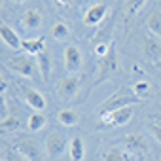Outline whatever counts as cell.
<instances>
[{
  "label": "cell",
  "instance_id": "f1b7e54d",
  "mask_svg": "<svg viewBox=\"0 0 161 161\" xmlns=\"http://www.w3.org/2000/svg\"><path fill=\"white\" fill-rule=\"evenodd\" d=\"M59 4H68V0H57Z\"/></svg>",
  "mask_w": 161,
  "mask_h": 161
},
{
  "label": "cell",
  "instance_id": "ac0fdd59",
  "mask_svg": "<svg viewBox=\"0 0 161 161\" xmlns=\"http://www.w3.org/2000/svg\"><path fill=\"white\" fill-rule=\"evenodd\" d=\"M70 157H72V161H82L84 159V140L80 136H74L70 140Z\"/></svg>",
  "mask_w": 161,
  "mask_h": 161
},
{
  "label": "cell",
  "instance_id": "30bf717a",
  "mask_svg": "<svg viewBox=\"0 0 161 161\" xmlns=\"http://www.w3.org/2000/svg\"><path fill=\"white\" fill-rule=\"evenodd\" d=\"M106 12H108V6H106V4H95V6H91V8L86 12L84 23H86V25H99V23L104 19Z\"/></svg>",
  "mask_w": 161,
  "mask_h": 161
},
{
  "label": "cell",
  "instance_id": "83f0119b",
  "mask_svg": "<svg viewBox=\"0 0 161 161\" xmlns=\"http://www.w3.org/2000/svg\"><path fill=\"white\" fill-rule=\"evenodd\" d=\"M150 131H152V135L161 142V123L159 121H153V123H150Z\"/></svg>",
  "mask_w": 161,
  "mask_h": 161
},
{
  "label": "cell",
  "instance_id": "9a60e30c",
  "mask_svg": "<svg viewBox=\"0 0 161 161\" xmlns=\"http://www.w3.org/2000/svg\"><path fill=\"white\" fill-rule=\"evenodd\" d=\"M103 159H104V161H131V155H129L125 150H121V148L110 146L108 150H104Z\"/></svg>",
  "mask_w": 161,
  "mask_h": 161
},
{
  "label": "cell",
  "instance_id": "6da1fadb",
  "mask_svg": "<svg viewBox=\"0 0 161 161\" xmlns=\"http://www.w3.org/2000/svg\"><path fill=\"white\" fill-rule=\"evenodd\" d=\"M138 103V97L133 93V89L129 91V87H123L121 91H118L116 95H112L101 108L99 112L104 114V112H114V110H119V108H125V106H133Z\"/></svg>",
  "mask_w": 161,
  "mask_h": 161
},
{
  "label": "cell",
  "instance_id": "484cf974",
  "mask_svg": "<svg viewBox=\"0 0 161 161\" xmlns=\"http://www.w3.org/2000/svg\"><path fill=\"white\" fill-rule=\"evenodd\" d=\"M108 51H110V47H108L106 42H99V44L95 46V55H97V57H106Z\"/></svg>",
  "mask_w": 161,
  "mask_h": 161
},
{
  "label": "cell",
  "instance_id": "f546056e",
  "mask_svg": "<svg viewBox=\"0 0 161 161\" xmlns=\"http://www.w3.org/2000/svg\"><path fill=\"white\" fill-rule=\"evenodd\" d=\"M15 2H25V0H15Z\"/></svg>",
  "mask_w": 161,
  "mask_h": 161
},
{
  "label": "cell",
  "instance_id": "5b68a950",
  "mask_svg": "<svg viewBox=\"0 0 161 161\" xmlns=\"http://www.w3.org/2000/svg\"><path fill=\"white\" fill-rule=\"evenodd\" d=\"M142 55L150 63L161 61V40L157 36H146L142 40Z\"/></svg>",
  "mask_w": 161,
  "mask_h": 161
},
{
  "label": "cell",
  "instance_id": "52a82bcc",
  "mask_svg": "<svg viewBox=\"0 0 161 161\" xmlns=\"http://www.w3.org/2000/svg\"><path fill=\"white\" fill-rule=\"evenodd\" d=\"M6 66H10L14 72H17L19 76H25V78H32V64L27 57L23 55H17V57H12L6 61Z\"/></svg>",
  "mask_w": 161,
  "mask_h": 161
},
{
  "label": "cell",
  "instance_id": "277c9868",
  "mask_svg": "<svg viewBox=\"0 0 161 161\" xmlns=\"http://www.w3.org/2000/svg\"><path fill=\"white\" fill-rule=\"evenodd\" d=\"M64 146H66V136H64V133H61V131H53V133L47 136V140H46V152H47V155H49L51 159L59 157V155L64 152Z\"/></svg>",
  "mask_w": 161,
  "mask_h": 161
},
{
  "label": "cell",
  "instance_id": "cb8c5ba5",
  "mask_svg": "<svg viewBox=\"0 0 161 161\" xmlns=\"http://www.w3.org/2000/svg\"><path fill=\"white\" fill-rule=\"evenodd\" d=\"M150 87H152V84H150V82H136L131 89H133V93L140 99V97H144V95H148V93H150Z\"/></svg>",
  "mask_w": 161,
  "mask_h": 161
},
{
  "label": "cell",
  "instance_id": "7c38bea8",
  "mask_svg": "<svg viewBox=\"0 0 161 161\" xmlns=\"http://www.w3.org/2000/svg\"><path fill=\"white\" fill-rule=\"evenodd\" d=\"M116 70H118V59H116V51H114V47H110L108 55H106V57H103L101 74H103V78H106V76L114 74Z\"/></svg>",
  "mask_w": 161,
  "mask_h": 161
},
{
  "label": "cell",
  "instance_id": "d4e9b609",
  "mask_svg": "<svg viewBox=\"0 0 161 161\" xmlns=\"http://www.w3.org/2000/svg\"><path fill=\"white\" fill-rule=\"evenodd\" d=\"M144 2H146V0H125V12L129 15H133V14H136L144 6Z\"/></svg>",
  "mask_w": 161,
  "mask_h": 161
},
{
  "label": "cell",
  "instance_id": "e0dca14e",
  "mask_svg": "<svg viewBox=\"0 0 161 161\" xmlns=\"http://www.w3.org/2000/svg\"><path fill=\"white\" fill-rule=\"evenodd\" d=\"M78 114L74 112V110H61L59 114H57V121L61 123V125H64V127H72V125H76L78 123Z\"/></svg>",
  "mask_w": 161,
  "mask_h": 161
},
{
  "label": "cell",
  "instance_id": "8992f818",
  "mask_svg": "<svg viewBox=\"0 0 161 161\" xmlns=\"http://www.w3.org/2000/svg\"><path fill=\"white\" fill-rule=\"evenodd\" d=\"M82 66V53L76 46H66L64 47V68L68 74H76Z\"/></svg>",
  "mask_w": 161,
  "mask_h": 161
},
{
  "label": "cell",
  "instance_id": "3957f363",
  "mask_svg": "<svg viewBox=\"0 0 161 161\" xmlns=\"http://www.w3.org/2000/svg\"><path fill=\"white\" fill-rule=\"evenodd\" d=\"M78 89H80V76L78 74H70V76L63 78L55 87L57 95L63 97V99H72L78 93Z\"/></svg>",
  "mask_w": 161,
  "mask_h": 161
},
{
  "label": "cell",
  "instance_id": "4316f807",
  "mask_svg": "<svg viewBox=\"0 0 161 161\" xmlns=\"http://www.w3.org/2000/svg\"><path fill=\"white\" fill-rule=\"evenodd\" d=\"M4 161H29V159H27V157H23L17 150H10V152L6 153Z\"/></svg>",
  "mask_w": 161,
  "mask_h": 161
},
{
  "label": "cell",
  "instance_id": "ba28073f",
  "mask_svg": "<svg viewBox=\"0 0 161 161\" xmlns=\"http://www.w3.org/2000/svg\"><path fill=\"white\" fill-rule=\"evenodd\" d=\"M21 91H23V99H25V103H27L31 108H34L36 112L46 110L47 101H46V97H44L42 93H38L36 89H29V87H23Z\"/></svg>",
  "mask_w": 161,
  "mask_h": 161
},
{
  "label": "cell",
  "instance_id": "603a6c76",
  "mask_svg": "<svg viewBox=\"0 0 161 161\" xmlns=\"http://www.w3.org/2000/svg\"><path fill=\"white\" fill-rule=\"evenodd\" d=\"M17 127H19L17 116H8V118H4L2 121H0V129L2 131H15Z\"/></svg>",
  "mask_w": 161,
  "mask_h": 161
},
{
  "label": "cell",
  "instance_id": "4fadbf2b",
  "mask_svg": "<svg viewBox=\"0 0 161 161\" xmlns=\"http://www.w3.org/2000/svg\"><path fill=\"white\" fill-rule=\"evenodd\" d=\"M21 49L27 51L29 55H40L42 51H46V42L44 38H31V40H23Z\"/></svg>",
  "mask_w": 161,
  "mask_h": 161
},
{
  "label": "cell",
  "instance_id": "5bb4252c",
  "mask_svg": "<svg viewBox=\"0 0 161 161\" xmlns=\"http://www.w3.org/2000/svg\"><path fill=\"white\" fill-rule=\"evenodd\" d=\"M21 25L25 29H38L42 25V15L38 10H27L21 15Z\"/></svg>",
  "mask_w": 161,
  "mask_h": 161
},
{
  "label": "cell",
  "instance_id": "8fae6325",
  "mask_svg": "<svg viewBox=\"0 0 161 161\" xmlns=\"http://www.w3.org/2000/svg\"><path fill=\"white\" fill-rule=\"evenodd\" d=\"M0 36H2L4 44L10 46L12 49H19L21 44H23V40L19 38V34H17L12 27H8V25H2V27H0Z\"/></svg>",
  "mask_w": 161,
  "mask_h": 161
},
{
  "label": "cell",
  "instance_id": "44dd1931",
  "mask_svg": "<svg viewBox=\"0 0 161 161\" xmlns=\"http://www.w3.org/2000/svg\"><path fill=\"white\" fill-rule=\"evenodd\" d=\"M46 116L44 114H40V112H34V114H31L29 116V131H32V133H36V131H40L44 125H46Z\"/></svg>",
  "mask_w": 161,
  "mask_h": 161
},
{
  "label": "cell",
  "instance_id": "9c48e42d",
  "mask_svg": "<svg viewBox=\"0 0 161 161\" xmlns=\"http://www.w3.org/2000/svg\"><path fill=\"white\" fill-rule=\"evenodd\" d=\"M15 150H17L23 157H27L29 161H40V148H38V144H36L34 140H29V138L19 140V142L15 144Z\"/></svg>",
  "mask_w": 161,
  "mask_h": 161
},
{
  "label": "cell",
  "instance_id": "d6986e66",
  "mask_svg": "<svg viewBox=\"0 0 161 161\" xmlns=\"http://www.w3.org/2000/svg\"><path fill=\"white\" fill-rule=\"evenodd\" d=\"M49 32H51V36H53L55 40H66V38L70 36V29H68V27H66V23H63V21L53 23Z\"/></svg>",
  "mask_w": 161,
  "mask_h": 161
},
{
  "label": "cell",
  "instance_id": "ffe728a7",
  "mask_svg": "<svg viewBox=\"0 0 161 161\" xmlns=\"http://www.w3.org/2000/svg\"><path fill=\"white\" fill-rule=\"evenodd\" d=\"M38 59V66H40V72H42V78L47 80L49 78V70H51V57L47 51H42L40 55H36Z\"/></svg>",
  "mask_w": 161,
  "mask_h": 161
},
{
  "label": "cell",
  "instance_id": "7a4b0ae2",
  "mask_svg": "<svg viewBox=\"0 0 161 161\" xmlns=\"http://www.w3.org/2000/svg\"><path fill=\"white\" fill-rule=\"evenodd\" d=\"M131 118H133V106H125V108H119V110H114V112L101 114V121L104 125H112V127L125 125L127 121H131Z\"/></svg>",
  "mask_w": 161,
  "mask_h": 161
},
{
  "label": "cell",
  "instance_id": "7402d4cb",
  "mask_svg": "<svg viewBox=\"0 0 161 161\" xmlns=\"http://www.w3.org/2000/svg\"><path fill=\"white\" fill-rule=\"evenodd\" d=\"M148 29L152 31L153 36H157L161 40V12H153L148 17Z\"/></svg>",
  "mask_w": 161,
  "mask_h": 161
},
{
  "label": "cell",
  "instance_id": "2e32d148",
  "mask_svg": "<svg viewBox=\"0 0 161 161\" xmlns=\"http://www.w3.org/2000/svg\"><path fill=\"white\" fill-rule=\"evenodd\" d=\"M123 144L129 148V150H146V140L142 138V135L138 133H131L123 138Z\"/></svg>",
  "mask_w": 161,
  "mask_h": 161
}]
</instances>
